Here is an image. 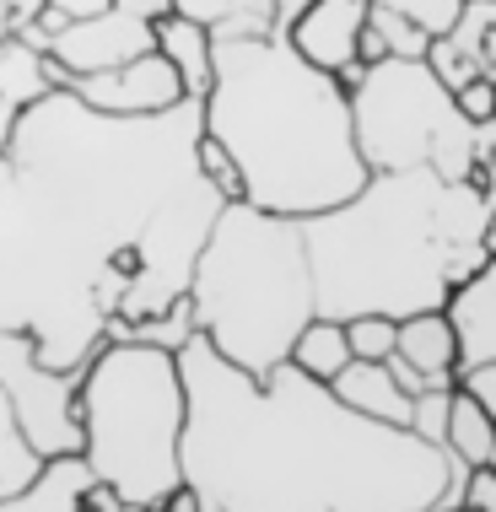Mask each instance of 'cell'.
Returning <instances> with one entry per match:
<instances>
[{
	"instance_id": "1",
	"label": "cell",
	"mask_w": 496,
	"mask_h": 512,
	"mask_svg": "<svg viewBox=\"0 0 496 512\" xmlns=\"http://www.w3.org/2000/svg\"><path fill=\"white\" fill-rule=\"evenodd\" d=\"M178 475L222 512H426L448 453L405 426L346 410L292 362L248 378L200 335L178 345Z\"/></svg>"
},
{
	"instance_id": "2",
	"label": "cell",
	"mask_w": 496,
	"mask_h": 512,
	"mask_svg": "<svg viewBox=\"0 0 496 512\" xmlns=\"http://www.w3.org/2000/svg\"><path fill=\"white\" fill-rule=\"evenodd\" d=\"M491 195L437 173H367L335 211L302 227L313 275V313L346 324L356 313H437L459 281L496 259Z\"/></svg>"
},
{
	"instance_id": "3",
	"label": "cell",
	"mask_w": 496,
	"mask_h": 512,
	"mask_svg": "<svg viewBox=\"0 0 496 512\" xmlns=\"http://www.w3.org/2000/svg\"><path fill=\"white\" fill-rule=\"evenodd\" d=\"M200 130L232 157L238 200L254 211L308 221L367 184L346 87L297 60L281 33L211 38Z\"/></svg>"
},
{
	"instance_id": "4",
	"label": "cell",
	"mask_w": 496,
	"mask_h": 512,
	"mask_svg": "<svg viewBox=\"0 0 496 512\" xmlns=\"http://www.w3.org/2000/svg\"><path fill=\"white\" fill-rule=\"evenodd\" d=\"M195 335L248 378L286 362L297 329L313 318V275L302 227L292 216L227 200L189 270Z\"/></svg>"
},
{
	"instance_id": "5",
	"label": "cell",
	"mask_w": 496,
	"mask_h": 512,
	"mask_svg": "<svg viewBox=\"0 0 496 512\" xmlns=\"http://www.w3.org/2000/svg\"><path fill=\"white\" fill-rule=\"evenodd\" d=\"M81 459L92 480H108L124 507L162 502L178 480L184 383L168 345L103 340L76 383Z\"/></svg>"
},
{
	"instance_id": "6",
	"label": "cell",
	"mask_w": 496,
	"mask_h": 512,
	"mask_svg": "<svg viewBox=\"0 0 496 512\" xmlns=\"http://www.w3.org/2000/svg\"><path fill=\"white\" fill-rule=\"evenodd\" d=\"M351 141L367 173H437L459 184L475 151L496 146L491 124H470L453 92L432 76L426 60H378L362 65L346 87Z\"/></svg>"
},
{
	"instance_id": "7",
	"label": "cell",
	"mask_w": 496,
	"mask_h": 512,
	"mask_svg": "<svg viewBox=\"0 0 496 512\" xmlns=\"http://www.w3.org/2000/svg\"><path fill=\"white\" fill-rule=\"evenodd\" d=\"M151 49H157L151 22L135 17V11H124V6H103V11H92V17L60 22V27H49V38H44V54L65 76L119 71V65L141 60ZM65 87H71V81H65Z\"/></svg>"
},
{
	"instance_id": "8",
	"label": "cell",
	"mask_w": 496,
	"mask_h": 512,
	"mask_svg": "<svg viewBox=\"0 0 496 512\" xmlns=\"http://www.w3.org/2000/svg\"><path fill=\"white\" fill-rule=\"evenodd\" d=\"M76 103L98 108V114L114 119H146V114H168V108L184 103V81L157 49L141 54V60L119 65V71H98V76H71Z\"/></svg>"
},
{
	"instance_id": "9",
	"label": "cell",
	"mask_w": 496,
	"mask_h": 512,
	"mask_svg": "<svg viewBox=\"0 0 496 512\" xmlns=\"http://www.w3.org/2000/svg\"><path fill=\"white\" fill-rule=\"evenodd\" d=\"M367 22V0H308V11L286 27V44L297 49V60H308L313 71L335 76L340 87L356 81V38Z\"/></svg>"
},
{
	"instance_id": "10",
	"label": "cell",
	"mask_w": 496,
	"mask_h": 512,
	"mask_svg": "<svg viewBox=\"0 0 496 512\" xmlns=\"http://www.w3.org/2000/svg\"><path fill=\"white\" fill-rule=\"evenodd\" d=\"M448 335H453V367H480L496 362V259L480 265L470 281H459L443 297Z\"/></svg>"
},
{
	"instance_id": "11",
	"label": "cell",
	"mask_w": 496,
	"mask_h": 512,
	"mask_svg": "<svg viewBox=\"0 0 496 512\" xmlns=\"http://www.w3.org/2000/svg\"><path fill=\"white\" fill-rule=\"evenodd\" d=\"M329 394H335L346 410L367 415V421L410 426V394L394 389V378L383 372V362H346L335 378H329Z\"/></svg>"
},
{
	"instance_id": "12",
	"label": "cell",
	"mask_w": 496,
	"mask_h": 512,
	"mask_svg": "<svg viewBox=\"0 0 496 512\" xmlns=\"http://www.w3.org/2000/svg\"><path fill=\"white\" fill-rule=\"evenodd\" d=\"M87 480H92L87 459H81V453H60V459L38 464V475L27 480L22 491L0 496V512H76Z\"/></svg>"
},
{
	"instance_id": "13",
	"label": "cell",
	"mask_w": 496,
	"mask_h": 512,
	"mask_svg": "<svg viewBox=\"0 0 496 512\" xmlns=\"http://www.w3.org/2000/svg\"><path fill=\"white\" fill-rule=\"evenodd\" d=\"M394 356H405L432 389H453V335L443 313L394 318Z\"/></svg>"
},
{
	"instance_id": "14",
	"label": "cell",
	"mask_w": 496,
	"mask_h": 512,
	"mask_svg": "<svg viewBox=\"0 0 496 512\" xmlns=\"http://www.w3.org/2000/svg\"><path fill=\"white\" fill-rule=\"evenodd\" d=\"M151 38H157V54L184 81V98H205V87H211V33L168 11V17L151 22Z\"/></svg>"
},
{
	"instance_id": "15",
	"label": "cell",
	"mask_w": 496,
	"mask_h": 512,
	"mask_svg": "<svg viewBox=\"0 0 496 512\" xmlns=\"http://www.w3.org/2000/svg\"><path fill=\"white\" fill-rule=\"evenodd\" d=\"M173 17L205 27L211 38H259L275 33V0H168Z\"/></svg>"
},
{
	"instance_id": "16",
	"label": "cell",
	"mask_w": 496,
	"mask_h": 512,
	"mask_svg": "<svg viewBox=\"0 0 496 512\" xmlns=\"http://www.w3.org/2000/svg\"><path fill=\"white\" fill-rule=\"evenodd\" d=\"M443 453H453L464 469H491L496 464V415H486L470 394H448V426H443Z\"/></svg>"
},
{
	"instance_id": "17",
	"label": "cell",
	"mask_w": 496,
	"mask_h": 512,
	"mask_svg": "<svg viewBox=\"0 0 496 512\" xmlns=\"http://www.w3.org/2000/svg\"><path fill=\"white\" fill-rule=\"evenodd\" d=\"M49 81H44V54H33L22 38H6L0 44V146H6L11 124L33 98H44Z\"/></svg>"
},
{
	"instance_id": "18",
	"label": "cell",
	"mask_w": 496,
	"mask_h": 512,
	"mask_svg": "<svg viewBox=\"0 0 496 512\" xmlns=\"http://www.w3.org/2000/svg\"><path fill=\"white\" fill-rule=\"evenodd\" d=\"M426 44L432 38L421 33L410 17L383 6H367L362 38H356V65H378V60H426Z\"/></svg>"
},
{
	"instance_id": "19",
	"label": "cell",
	"mask_w": 496,
	"mask_h": 512,
	"mask_svg": "<svg viewBox=\"0 0 496 512\" xmlns=\"http://www.w3.org/2000/svg\"><path fill=\"white\" fill-rule=\"evenodd\" d=\"M286 362H292L302 378L329 383L340 367L351 362V351H346V329H340L335 318H319V313H313L308 324L297 329V340H292V351H286Z\"/></svg>"
},
{
	"instance_id": "20",
	"label": "cell",
	"mask_w": 496,
	"mask_h": 512,
	"mask_svg": "<svg viewBox=\"0 0 496 512\" xmlns=\"http://www.w3.org/2000/svg\"><path fill=\"white\" fill-rule=\"evenodd\" d=\"M448 49H459L475 65V76L496 81V0H464L448 33H437Z\"/></svg>"
},
{
	"instance_id": "21",
	"label": "cell",
	"mask_w": 496,
	"mask_h": 512,
	"mask_svg": "<svg viewBox=\"0 0 496 512\" xmlns=\"http://www.w3.org/2000/svg\"><path fill=\"white\" fill-rule=\"evenodd\" d=\"M38 453H33V442L22 437V421H17V410H11V399L6 389H0V496H11V491H22L27 480L38 475Z\"/></svg>"
},
{
	"instance_id": "22",
	"label": "cell",
	"mask_w": 496,
	"mask_h": 512,
	"mask_svg": "<svg viewBox=\"0 0 496 512\" xmlns=\"http://www.w3.org/2000/svg\"><path fill=\"white\" fill-rule=\"evenodd\" d=\"M340 329H346L351 362H383L394 351V318H383V313H356Z\"/></svg>"
},
{
	"instance_id": "23",
	"label": "cell",
	"mask_w": 496,
	"mask_h": 512,
	"mask_svg": "<svg viewBox=\"0 0 496 512\" xmlns=\"http://www.w3.org/2000/svg\"><path fill=\"white\" fill-rule=\"evenodd\" d=\"M367 6L399 11V17H410V22H416L426 38H437V33H448V22L459 17V6H464V0H367Z\"/></svg>"
},
{
	"instance_id": "24",
	"label": "cell",
	"mask_w": 496,
	"mask_h": 512,
	"mask_svg": "<svg viewBox=\"0 0 496 512\" xmlns=\"http://www.w3.org/2000/svg\"><path fill=\"white\" fill-rule=\"evenodd\" d=\"M195 173H200L222 200H238V168H232V157H227V151L216 146L205 130L195 135Z\"/></svg>"
},
{
	"instance_id": "25",
	"label": "cell",
	"mask_w": 496,
	"mask_h": 512,
	"mask_svg": "<svg viewBox=\"0 0 496 512\" xmlns=\"http://www.w3.org/2000/svg\"><path fill=\"white\" fill-rule=\"evenodd\" d=\"M448 394L453 389H421L410 399V426L405 432H416L421 442H432V448H443V426H448Z\"/></svg>"
},
{
	"instance_id": "26",
	"label": "cell",
	"mask_w": 496,
	"mask_h": 512,
	"mask_svg": "<svg viewBox=\"0 0 496 512\" xmlns=\"http://www.w3.org/2000/svg\"><path fill=\"white\" fill-rule=\"evenodd\" d=\"M453 389L470 394L486 415H496V362H480V367H453Z\"/></svg>"
},
{
	"instance_id": "27",
	"label": "cell",
	"mask_w": 496,
	"mask_h": 512,
	"mask_svg": "<svg viewBox=\"0 0 496 512\" xmlns=\"http://www.w3.org/2000/svg\"><path fill=\"white\" fill-rule=\"evenodd\" d=\"M453 103H459V114L470 124H491L496 119V81H464L453 92Z\"/></svg>"
},
{
	"instance_id": "28",
	"label": "cell",
	"mask_w": 496,
	"mask_h": 512,
	"mask_svg": "<svg viewBox=\"0 0 496 512\" xmlns=\"http://www.w3.org/2000/svg\"><path fill=\"white\" fill-rule=\"evenodd\" d=\"M459 507H464V512H496V464H491V469H470Z\"/></svg>"
},
{
	"instance_id": "29",
	"label": "cell",
	"mask_w": 496,
	"mask_h": 512,
	"mask_svg": "<svg viewBox=\"0 0 496 512\" xmlns=\"http://www.w3.org/2000/svg\"><path fill=\"white\" fill-rule=\"evenodd\" d=\"M108 0H49V11L38 17V27H60V22H76V17H92V11H103Z\"/></svg>"
},
{
	"instance_id": "30",
	"label": "cell",
	"mask_w": 496,
	"mask_h": 512,
	"mask_svg": "<svg viewBox=\"0 0 496 512\" xmlns=\"http://www.w3.org/2000/svg\"><path fill=\"white\" fill-rule=\"evenodd\" d=\"M146 512H200V496H195V486H184V480H178V486L162 496V502H151Z\"/></svg>"
},
{
	"instance_id": "31",
	"label": "cell",
	"mask_w": 496,
	"mask_h": 512,
	"mask_svg": "<svg viewBox=\"0 0 496 512\" xmlns=\"http://www.w3.org/2000/svg\"><path fill=\"white\" fill-rule=\"evenodd\" d=\"M49 11V0H6V17H11V33H22V27H33L38 17Z\"/></svg>"
},
{
	"instance_id": "32",
	"label": "cell",
	"mask_w": 496,
	"mask_h": 512,
	"mask_svg": "<svg viewBox=\"0 0 496 512\" xmlns=\"http://www.w3.org/2000/svg\"><path fill=\"white\" fill-rule=\"evenodd\" d=\"M108 6H124V11H135V17H146V22H157V17H168V0H108Z\"/></svg>"
},
{
	"instance_id": "33",
	"label": "cell",
	"mask_w": 496,
	"mask_h": 512,
	"mask_svg": "<svg viewBox=\"0 0 496 512\" xmlns=\"http://www.w3.org/2000/svg\"><path fill=\"white\" fill-rule=\"evenodd\" d=\"M302 11H308V0H275V33H286Z\"/></svg>"
},
{
	"instance_id": "34",
	"label": "cell",
	"mask_w": 496,
	"mask_h": 512,
	"mask_svg": "<svg viewBox=\"0 0 496 512\" xmlns=\"http://www.w3.org/2000/svg\"><path fill=\"white\" fill-rule=\"evenodd\" d=\"M11 38V17H6V0H0V44Z\"/></svg>"
},
{
	"instance_id": "35",
	"label": "cell",
	"mask_w": 496,
	"mask_h": 512,
	"mask_svg": "<svg viewBox=\"0 0 496 512\" xmlns=\"http://www.w3.org/2000/svg\"><path fill=\"white\" fill-rule=\"evenodd\" d=\"M426 512H464V507H426Z\"/></svg>"
},
{
	"instance_id": "36",
	"label": "cell",
	"mask_w": 496,
	"mask_h": 512,
	"mask_svg": "<svg viewBox=\"0 0 496 512\" xmlns=\"http://www.w3.org/2000/svg\"><path fill=\"white\" fill-rule=\"evenodd\" d=\"M200 512H222V507H216V502H200Z\"/></svg>"
},
{
	"instance_id": "37",
	"label": "cell",
	"mask_w": 496,
	"mask_h": 512,
	"mask_svg": "<svg viewBox=\"0 0 496 512\" xmlns=\"http://www.w3.org/2000/svg\"><path fill=\"white\" fill-rule=\"evenodd\" d=\"M124 512H146V507H124Z\"/></svg>"
},
{
	"instance_id": "38",
	"label": "cell",
	"mask_w": 496,
	"mask_h": 512,
	"mask_svg": "<svg viewBox=\"0 0 496 512\" xmlns=\"http://www.w3.org/2000/svg\"><path fill=\"white\" fill-rule=\"evenodd\" d=\"M76 512H92V507H76Z\"/></svg>"
}]
</instances>
